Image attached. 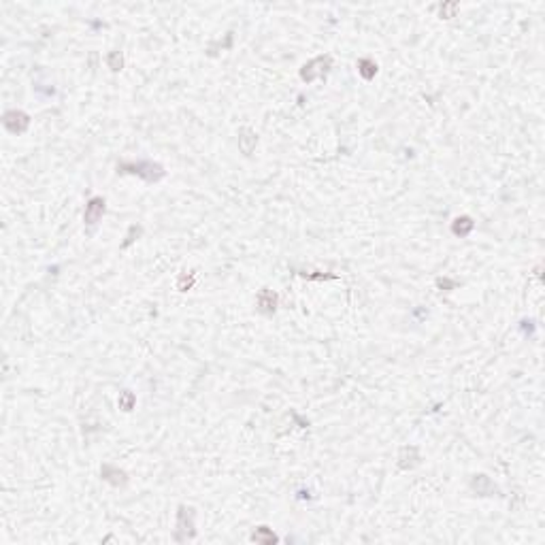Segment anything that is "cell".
<instances>
[{
  "label": "cell",
  "instance_id": "cell-1",
  "mask_svg": "<svg viewBox=\"0 0 545 545\" xmlns=\"http://www.w3.org/2000/svg\"><path fill=\"white\" fill-rule=\"evenodd\" d=\"M103 211H105V203H103V200H100V198L92 200L88 211H85V220H88V224H96V220L100 218V213H103Z\"/></svg>",
  "mask_w": 545,
  "mask_h": 545
}]
</instances>
